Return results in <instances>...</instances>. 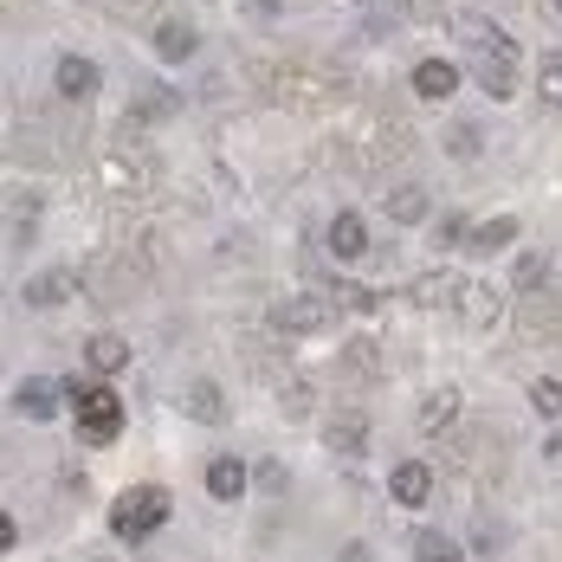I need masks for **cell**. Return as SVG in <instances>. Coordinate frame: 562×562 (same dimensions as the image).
Wrapping results in <instances>:
<instances>
[{
    "label": "cell",
    "mask_w": 562,
    "mask_h": 562,
    "mask_svg": "<svg viewBox=\"0 0 562 562\" xmlns=\"http://www.w3.org/2000/svg\"><path fill=\"white\" fill-rule=\"evenodd\" d=\"M452 33H459V46L472 58V78L485 85V98H517V40L498 33L492 20H479V13H452Z\"/></svg>",
    "instance_id": "1"
},
{
    "label": "cell",
    "mask_w": 562,
    "mask_h": 562,
    "mask_svg": "<svg viewBox=\"0 0 562 562\" xmlns=\"http://www.w3.org/2000/svg\"><path fill=\"white\" fill-rule=\"evenodd\" d=\"M169 492L162 485H130L123 498H116V510H111V537L116 543H143V537H156L162 524H169Z\"/></svg>",
    "instance_id": "2"
},
{
    "label": "cell",
    "mask_w": 562,
    "mask_h": 562,
    "mask_svg": "<svg viewBox=\"0 0 562 562\" xmlns=\"http://www.w3.org/2000/svg\"><path fill=\"white\" fill-rule=\"evenodd\" d=\"M65 394H71L78 434H85L91 447H111L116 434H123V401H116V389H91V382H65Z\"/></svg>",
    "instance_id": "3"
},
{
    "label": "cell",
    "mask_w": 562,
    "mask_h": 562,
    "mask_svg": "<svg viewBox=\"0 0 562 562\" xmlns=\"http://www.w3.org/2000/svg\"><path fill=\"white\" fill-rule=\"evenodd\" d=\"M324 317H330V297L297 291V297L272 304V337H311V330H324Z\"/></svg>",
    "instance_id": "4"
},
{
    "label": "cell",
    "mask_w": 562,
    "mask_h": 562,
    "mask_svg": "<svg viewBox=\"0 0 562 562\" xmlns=\"http://www.w3.org/2000/svg\"><path fill=\"white\" fill-rule=\"evenodd\" d=\"M65 401H71L65 382H53V375H26V382L13 389V414H26V420H53Z\"/></svg>",
    "instance_id": "5"
},
{
    "label": "cell",
    "mask_w": 562,
    "mask_h": 562,
    "mask_svg": "<svg viewBox=\"0 0 562 562\" xmlns=\"http://www.w3.org/2000/svg\"><path fill=\"white\" fill-rule=\"evenodd\" d=\"M452 311H459L472 330H492V324L505 317V297H498L485 279H465V284H459V304H452Z\"/></svg>",
    "instance_id": "6"
},
{
    "label": "cell",
    "mask_w": 562,
    "mask_h": 562,
    "mask_svg": "<svg viewBox=\"0 0 562 562\" xmlns=\"http://www.w3.org/2000/svg\"><path fill=\"white\" fill-rule=\"evenodd\" d=\"M389 492H394V505H427V498H434V472H427L420 459H401L389 472Z\"/></svg>",
    "instance_id": "7"
},
{
    "label": "cell",
    "mask_w": 562,
    "mask_h": 562,
    "mask_svg": "<svg viewBox=\"0 0 562 562\" xmlns=\"http://www.w3.org/2000/svg\"><path fill=\"white\" fill-rule=\"evenodd\" d=\"M324 239H330V252H337V259H362V252H369V221L342 207L337 221H330V233H324Z\"/></svg>",
    "instance_id": "8"
},
{
    "label": "cell",
    "mask_w": 562,
    "mask_h": 562,
    "mask_svg": "<svg viewBox=\"0 0 562 562\" xmlns=\"http://www.w3.org/2000/svg\"><path fill=\"white\" fill-rule=\"evenodd\" d=\"M71 291H78V279H71L65 266H53V272H40V279H26V291H20V297H26L33 311H53V304H65Z\"/></svg>",
    "instance_id": "9"
},
{
    "label": "cell",
    "mask_w": 562,
    "mask_h": 562,
    "mask_svg": "<svg viewBox=\"0 0 562 562\" xmlns=\"http://www.w3.org/2000/svg\"><path fill=\"white\" fill-rule=\"evenodd\" d=\"M207 498H214V505H233V498H246V465H239L233 452H221V459L207 465Z\"/></svg>",
    "instance_id": "10"
},
{
    "label": "cell",
    "mask_w": 562,
    "mask_h": 562,
    "mask_svg": "<svg viewBox=\"0 0 562 562\" xmlns=\"http://www.w3.org/2000/svg\"><path fill=\"white\" fill-rule=\"evenodd\" d=\"M201 53V33L188 26V20H162L156 26V58H169V65H181V58Z\"/></svg>",
    "instance_id": "11"
},
{
    "label": "cell",
    "mask_w": 562,
    "mask_h": 562,
    "mask_svg": "<svg viewBox=\"0 0 562 562\" xmlns=\"http://www.w3.org/2000/svg\"><path fill=\"white\" fill-rule=\"evenodd\" d=\"M414 91L440 104V98H452V91H459V71H452L447 58H420V65H414Z\"/></svg>",
    "instance_id": "12"
},
{
    "label": "cell",
    "mask_w": 562,
    "mask_h": 562,
    "mask_svg": "<svg viewBox=\"0 0 562 562\" xmlns=\"http://www.w3.org/2000/svg\"><path fill=\"white\" fill-rule=\"evenodd\" d=\"M58 98H91V91H98V65H91V58H58Z\"/></svg>",
    "instance_id": "13"
},
{
    "label": "cell",
    "mask_w": 562,
    "mask_h": 562,
    "mask_svg": "<svg viewBox=\"0 0 562 562\" xmlns=\"http://www.w3.org/2000/svg\"><path fill=\"white\" fill-rule=\"evenodd\" d=\"M389 221H401V226H420L427 221V188H414V181H401V188H389Z\"/></svg>",
    "instance_id": "14"
},
{
    "label": "cell",
    "mask_w": 562,
    "mask_h": 562,
    "mask_svg": "<svg viewBox=\"0 0 562 562\" xmlns=\"http://www.w3.org/2000/svg\"><path fill=\"white\" fill-rule=\"evenodd\" d=\"M324 440L337 452H362L369 447V420H362V414H330V420H324Z\"/></svg>",
    "instance_id": "15"
},
{
    "label": "cell",
    "mask_w": 562,
    "mask_h": 562,
    "mask_svg": "<svg viewBox=\"0 0 562 562\" xmlns=\"http://www.w3.org/2000/svg\"><path fill=\"white\" fill-rule=\"evenodd\" d=\"M85 362H91L98 375H123V369H130V342L123 337H91L85 342Z\"/></svg>",
    "instance_id": "16"
},
{
    "label": "cell",
    "mask_w": 562,
    "mask_h": 562,
    "mask_svg": "<svg viewBox=\"0 0 562 562\" xmlns=\"http://www.w3.org/2000/svg\"><path fill=\"white\" fill-rule=\"evenodd\" d=\"M459 284H465V279H452V272H427V279H414V304H420V311L459 304Z\"/></svg>",
    "instance_id": "17"
},
{
    "label": "cell",
    "mask_w": 562,
    "mask_h": 562,
    "mask_svg": "<svg viewBox=\"0 0 562 562\" xmlns=\"http://www.w3.org/2000/svg\"><path fill=\"white\" fill-rule=\"evenodd\" d=\"M452 414H459V389H434L427 401H420V414H414V420H420V434H440Z\"/></svg>",
    "instance_id": "18"
},
{
    "label": "cell",
    "mask_w": 562,
    "mask_h": 562,
    "mask_svg": "<svg viewBox=\"0 0 562 562\" xmlns=\"http://www.w3.org/2000/svg\"><path fill=\"white\" fill-rule=\"evenodd\" d=\"M181 407H188L194 420H226V401H221L214 382H188V389H181Z\"/></svg>",
    "instance_id": "19"
},
{
    "label": "cell",
    "mask_w": 562,
    "mask_h": 562,
    "mask_svg": "<svg viewBox=\"0 0 562 562\" xmlns=\"http://www.w3.org/2000/svg\"><path fill=\"white\" fill-rule=\"evenodd\" d=\"M459 557H465V550L452 543L447 530H420V537H414V562H459Z\"/></svg>",
    "instance_id": "20"
},
{
    "label": "cell",
    "mask_w": 562,
    "mask_h": 562,
    "mask_svg": "<svg viewBox=\"0 0 562 562\" xmlns=\"http://www.w3.org/2000/svg\"><path fill=\"white\" fill-rule=\"evenodd\" d=\"M330 297L349 304L356 317H375V311H382V297H375V291H362V284H349V279H330Z\"/></svg>",
    "instance_id": "21"
},
{
    "label": "cell",
    "mask_w": 562,
    "mask_h": 562,
    "mask_svg": "<svg viewBox=\"0 0 562 562\" xmlns=\"http://www.w3.org/2000/svg\"><path fill=\"white\" fill-rule=\"evenodd\" d=\"M543 279H550V259H543V252H524V259H517V272H510V284H517L524 297H530V291H543Z\"/></svg>",
    "instance_id": "22"
},
{
    "label": "cell",
    "mask_w": 562,
    "mask_h": 562,
    "mask_svg": "<svg viewBox=\"0 0 562 562\" xmlns=\"http://www.w3.org/2000/svg\"><path fill=\"white\" fill-rule=\"evenodd\" d=\"M472 239H479V252H505L510 239H517V221H510V214H498V221H485V226H479Z\"/></svg>",
    "instance_id": "23"
},
{
    "label": "cell",
    "mask_w": 562,
    "mask_h": 562,
    "mask_svg": "<svg viewBox=\"0 0 562 562\" xmlns=\"http://www.w3.org/2000/svg\"><path fill=\"white\" fill-rule=\"evenodd\" d=\"M537 91H543V104H557V111H562V53L543 58V71H537Z\"/></svg>",
    "instance_id": "24"
},
{
    "label": "cell",
    "mask_w": 562,
    "mask_h": 562,
    "mask_svg": "<svg viewBox=\"0 0 562 562\" xmlns=\"http://www.w3.org/2000/svg\"><path fill=\"white\" fill-rule=\"evenodd\" d=\"M401 33V13H394V0H369V40H389Z\"/></svg>",
    "instance_id": "25"
},
{
    "label": "cell",
    "mask_w": 562,
    "mask_h": 562,
    "mask_svg": "<svg viewBox=\"0 0 562 562\" xmlns=\"http://www.w3.org/2000/svg\"><path fill=\"white\" fill-rule=\"evenodd\" d=\"M479 143H485L479 123H447V149L452 156H479Z\"/></svg>",
    "instance_id": "26"
},
{
    "label": "cell",
    "mask_w": 562,
    "mask_h": 562,
    "mask_svg": "<svg viewBox=\"0 0 562 562\" xmlns=\"http://www.w3.org/2000/svg\"><path fill=\"white\" fill-rule=\"evenodd\" d=\"M530 407H537L543 420H562V382H537V389H530Z\"/></svg>",
    "instance_id": "27"
},
{
    "label": "cell",
    "mask_w": 562,
    "mask_h": 562,
    "mask_svg": "<svg viewBox=\"0 0 562 562\" xmlns=\"http://www.w3.org/2000/svg\"><path fill=\"white\" fill-rule=\"evenodd\" d=\"M407 7H414V13H427V20H447V26H452V13H447V0H407Z\"/></svg>",
    "instance_id": "28"
},
{
    "label": "cell",
    "mask_w": 562,
    "mask_h": 562,
    "mask_svg": "<svg viewBox=\"0 0 562 562\" xmlns=\"http://www.w3.org/2000/svg\"><path fill=\"white\" fill-rule=\"evenodd\" d=\"M337 562H369V543H342V557Z\"/></svg>",
    "instance_id": "29"
},
{
    "label": "cell",
    "mask_w": 562,
    "mask_h": 562,
    "mask_svg": "<svg viewBox=\"0 0 562 562\" xmlns=\"http://www.w3.org/2000/svg\"><path fill=\"white\" fill-rule=\"evenodd\" d=\"M557 7H562V0H557Z\"/></svg>",
    "instance_id": "30"
}]
</instances>
